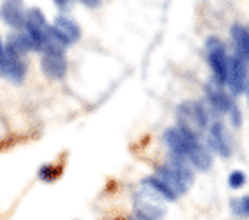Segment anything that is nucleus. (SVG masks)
Wrapping results in <instances>:
<instances>
[{"label": "nucleus", "mask_w": 249, "mask_h": 220, "mask_svg": "<svg viewBox=\"0 0 249 220\" xmlns=\"http://www.w3.org/2000/svg\"><path fill=\"white\" fill-rule=\"evenodd\" d=\"M165 145L169 147L171 156L182 158L187 163L196 169H209L212 167V156L209 152L202 147V142L198 140L196 134L182 129V127H171V129L165 131Z\"/></svg>", "instance_id": "f257e3e1"}, {"label": "nucleus", "mask_w": 249, "mask_h": 220, "mask_svg": "<svg viewBox=\"0 0 249 220\" xmlns=\"http://www.w3.org/2000/svg\"><path fill=\"white\" fill-rule=\"evenodd\" d=\"M29 40L31 49L45 51L47 45L52 42V34H49V25H47L45 16L40 9H31L27 11V20H25V32H22Z\"/></svg>", "instance_id": "f03ea898"}, {"label": "nucleus", "mask_w": 249, "mask_h": 220, "mask_svg": "<svg viewBox=\"0 0 249 220\" xmlns=\"http://www.w3.org/2000/svg\"><path fill=\"white\" fill-rule=\"evenodd\" d=\"M209 114L207 109L200 105V102H182L178 107V127L192 131V134H200L202 129L209 127Z\"/></svg>", "instance_id": "7ed1b4c3"}, {"label": "nucleus", "mask_w": 249, "mask_h": 220, "mask_svg": "<svg viewBox=\"0 0 249 220\" xmlns=\"http://www.w3.org/2000/svg\"><path fill=\"white\" fill-rule=\"evenodd\" d=\"M40 67L47 78H52V80H60L67 76L69 65H67V56H65L60 45H56V42L47 45V49L42 51V58H40Z\"/></svg>", "instance_id": "20e7f679"}, {"label": "nucleus", "mask_w": 249, "mask_h": 220, "mask_svg": "<svg viewBox=\"0 0 249 220\" xmlns=\"http://www.w3.org/2000/svg\"><path fill=\"white\" fill-rule=\"evenodd\" d=\"M134 209H136V216H140L145 220H160L165 216V207L160 204V196L154 194L151 189H147L145 185H140V191L136 194Z\"/></svg>", "instance_id": "39448f33"}, {"label": "nucleus", "mask_w": 249, "mask_h": 220, "mask_svg": "<svg viewBox=\"0 0 249 220\" xmlns=\"http://www.w3.org/2000/svg\"><path fill=\"white\" fill-rule=\"evenodd\" d=\"M207 60L212 73L218 85H227V67H229V56L225 51V45L218 38H209L207 40Z\"/></svg>", "instance_id": "423d86ee"}, {"label": "nucleus", "mask_w": 249, "mask_h": 220, "mask_svg": "<svg viewBox=\"0 0 249 220\" xmlns=\"http://www.w3.org/2000/svg\"><path fill=\"white\" fill-rule=\"evenodd\" d=\"M49 34H52V42H56L60 47H67V45L78 42V38H80V27H78V22H73L71 18L60 16L49 27Z\"/></svg>", "instance_id": "0eeeda50"}, {"label": "nucleus", "mask_w": 249, "mask_h": 220, "mask_svg": "<svg viewBox=\"0 0 249 220\" xmlns=\"http://www.w3.org/2000/svg\"><path fill=\"white\" fill-rule=\"evenodd\" d=\"M245 85H247V63L240 56H231L227 67V87L233 94H240Z\"/></svg>", "instance_id": "6e6552de"}, {"label": "nucleus", "mask_w": 249, "mask_h": 220, "mask_svg": "<svg viewBox=\"0 0 249 220\" xmlns=\"http://www.w3.org/2000/svg\"><path fill=\"white\" fill-rule=\"evenodd\" d=\"M25 73H27V67L22 63V56H14V53L5 51V58L0 60V76H5L7 80L20 85L25 80Z\"/></svg>", "instance_id": "1a4fd4ad"}, {"label": "nucleus", "mask_w": 249, "mask_h": 220, "mask_svg": "<svg viewBox=\"0 0 249 220\" xmlns=\"http://www.w3.org/2000/svg\"><path fill=\"white\" fill-rule=\"evenodd\" d=\"M209 145L213 147V152L220 153L223 158H227L231 153V138H229L227 129L223 127L220 120H213L209 125Z\"/></svg>", "instance_id": "9d476101"}, {"label": "nucleus", "mask_w": 249, "mask_h": 220, "mask_svg": "<svg viewBox=\"0 0 249 220\" xmlns=\"http://www.w3.org/2000/svg\"><path fill=\"white\" fill-rule=\"evenodd\" d=\"M0 18L9 27H25L27 9L22 5V0H5L0 7Z\"/></svg>", "instance_id": "9b49d317"}, {"label": "nucleus", "mask_w": 249, "mask_h": 220, "mask_svg": "<svg viewBox=\"0 0 249 220\" xmlns=\"http://www.w3.org/2000/svg\"><path fill=\"white\" fill-rule=\"evenodd\" d=\"M207 100H209V107H212L213 111H218V114H223V111H231L233 105L231 100H229V96L225 94L223 89H220V85L218 83H212L207 87Z\"/></svg>", "instance_id": "f8f14e48"}, {"label": "nucleus", "mask_w": 249, "mask_h": 220, "mask_svg": "<svg viewBox=\"0 0 249 220\" xmlns=\"http://www.w3.org/2000/svg\"><path fill=\"white\" fill-rule=\"evenodd\" d=\"M231 40H233V47H236V56H240L247 63L249 60V29L243 25H233Z\"/></svg>", "instance_id": "ddd939ff"}, {"label": "nucleus", "mask_w": 249, "mask_h": 220, "mask_svg": "<svg viewBox=\"0 0 249 220\" xmlns=\"http://www.w3.org/2000/svg\"><path fill=\"white\" fill-rule=\"evenodd\" d=\"M231 211L238 216H249V196H243L238 200H231Z\"/></svg>", "instance_id": "4468645a"}, {"label": "nucleus", "mask_w": 249, "mask_h": 220, "mask_svg": "<svg viewBox=\"0 0 249 220\" xmlns=\"http://www.w3.org/2000/svg\"><path fill=\"white\" fill-rule=\"evenodd\" d=\"M245 185V173L243 171H233L231 176H229V187L231 189H240Z\"/></svg>", "instance_id": "2eb2a0df"}, {"label": "nucleus", "mask_w": 249, "mask_h": 220, "mask_svg": "<svg viewBox=\"0 0 249 220\" xmlns=\"http://www.w3.org/2000/svg\"><path fill=\"white\" fill-rule=\"evenodd\" d=\"M5 58V45H2V40H0V60Z\"/></svg>", "instance_id": "dca6fc26"}, {"label": "nucleus", "mask_w": 249, "mask_h": 220, "mask_svg": "<svg viewBox=\"0 0 249 220\" xmlns=\"http://www.w3.org/2000/svg\"><path fill=\"white\" fill-rule=\"evenodd\" d=\"M53 2H56V5H60V7H65L67 2H71V0H53Z\"/></svg>", "instance_id": "f3484780"}, {"label": "nucleus", "mask_w": 249, "mask_h": 220, "mask_svg": "<svg viewBox=\"0 0 249 220\" xmlns=\"http://www.w3.org/2000/svg\"><path fill=\"white\" fill-rule=\"evenodd\" d=\"M83 2H87V5H98V0H83Z\"/></svg>", "instance_id": "a211bd4d"}, {"label": "nucleus", "mask_w": 249, "mask_h": 220, "mask_svg": "<svg viewBox=\"0 0 249 220\" xmlns=\"http://www.w3.org/2000/svg\"><path fill=\"white\" fill-rule=\"evenodd\" d=\"M129 220H145V218H140V216H134V218H129Z\"/></svg>", "instance_id": "6ab92c4d"}, {"label": "nucleus", "mask_w": 249, "mask_h": 220, "mask_svg": "<svg viewBox=\"0 0 249 220\" xmlns=\"http://www.w3.org/2000/svg\"><path fill=\"white\" fill-rule=\"evenodd\" d=\"M247 96H249V89H247Z\"/></svg>", "instance_id": "aec40b11"}]
</instances>
